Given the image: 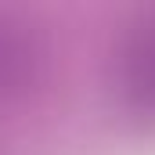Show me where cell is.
I'll list each match as a JSON object with an SVG mask.
<instances>
[{"instance_id": "6da1fadb", "label": "cell", "mask_w": 155, "mask_h": 155, "mask_svg": "<svg viewBox=\"0 0 155 155\" xmlns=\"http://www.w3.org/2000/svg\"><path fill=\"white\" fill-rule=\"evenodd\" d=\"M43 69V51L25 25L0 22V97L22 94Z\"/></svg>"}, {"instance_id": "7a4b0ae2", "label": "cell", "mask_w": 155, "mask_h": 155, "mask_svg": "<svg viewBox=\"0 0 155 155\" xmlns=\"http://www.w3.org/2000/svg\"><path fill=\"white\" fill-rule=\"evenodd\" d=\"M123 79H126V90L141 105H155V18L144 22L126 43Z\"/></svg>"}]
</instances>
